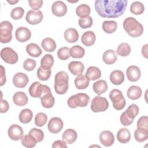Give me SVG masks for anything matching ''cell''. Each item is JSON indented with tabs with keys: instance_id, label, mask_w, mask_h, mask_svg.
Here are the masks:
<instances>
[{
	"instance_id": "6da1fadb",
	"label": "cell",
	"mask_w": 148,
	"mask_h": 148,
	"mask_svg": "<svg viewBox=\"0 0 148 148\" xmlns=\"http://www.w3.org/2000/svg\"><path fill=\"white\" fill-rule=\"evenodd\" d=\"M95 9L103 18H117L121 16L127 6L126 0H97Z\"/></svg>"
},
{
	"instance_id": "7a4b0ae2",
	"label": "cell",
	"mask_w": 148,
	"mask_h": 148,
	"mask_svg": "<svg viewBox=\"0 0 148 148\" xmlns=\"http://www.w3.org/2000/svg\"><path fill=\"white\" fill-rule=\"evenodd\" d=\"M123 28L127 34L133 38L139 37L143 32V25L132 17H128L124 20Z\"/></svg>"
},
{
	"instance_id": "3957f363",
	"label": "cell",
	"mask_w": 148,
	"mask_h": 148,
	"mask_svg": "<svg viewBox=\"0 0 148 148\" xmlns=\"http://www.w3.org/2000/svg\"><path fill=\"white\" fill-rule=\"evenodd\" d=\"M69 87V76L66 72L60 71L54 77V88L56 92L60 95L64 94Z\"/></svg>"
},
{
	"instance_id": "277c9868",
	"label": "cell",
	"mask_w": 148,
	"mask_h": 148,
	"mask_svg": "<svg viewBox=\"0 0 148 148\" xmlns=\"http://www.w3.org/2000/svg\"><path fill=\"white\" fill-rule=\"evenodd\" d=\"M90 101V97L85 93H77L70 97L67 104L71 108H76L77 107H86Z\"/></svg>"
},
{
	"instance_id": "5b68a950",
	"label": "cell",
	"mask_w": 148,
	"mask_h": 148,
	"mask_svg": "<svg viewBox=\"0 0 148 148\" xmlns=\"http://www.w3.org/2000/svg\"><path fill=\"white\" fill-rule=\"evenodd\" d=\"M109 98L112 102L113 108L117 110L124 108L126 101L122 92L119 89H113L109 92Z\"/></svg>"
},
{
	"instance_id": "8992f818",
	"label": "cell",
	"mask_w": 148,
	"mask_h": 148,
	"mask_svg": "<svg viewBox=\"0 0 148 148\" xmlns=\"http://www.w3.org/2000/svg\"><path fill=\"white\" fill-rule=\"evenodd\" d=\"M12 24L8 21H3L0 24V42L2 43H7L12 39Z\"/></svg>"
},
{
	"instance_id": "52a82bcc",
	"label": "cell",
	"mask_w": 148,
	"mask_h": 148,
	"mask_svg": "<svg viewBox=\"0 0 148 148\" xmlns=\"http://www.w3.org/2000/svg\"><path fill=\"white\" fill-rule=\"evenodd\" d=\"M109 108V102L106 98L101 96L95 97L91 103V109L94 113L106 111Z\"/></svg>"
},
{
	"instance_id": "ba28073f",
	"label": "cell",
	"mask_w": 148,
	"mask_h": 148,
	"mask_svg": "<svg viewBox=\"0 0 148 148\" xmlns=\"http://www.w3.org/2000/svg\"><path fill=\"white\" fill-rule=\"evenodd\" d=\"M1 57L7 64H14L18 60L17 53L10 47H4L1 51Z\"/></svg>"
},
{
	"instance_id": "9c48e42d",
	"label": "cell",
	"mask_w": 148,
	"mask_h": 148,
	"mask_svg": "<svg viewBox=\"0 0 148 148\" xmlns=\"http://www.w3.org/2000/svg\"><path fill=\"white\" fill-rule=\"evenodd\" d=\"M43 13L40 10H30L25 16L27 22L32 25L39 24L43 20Z\"/></svg>"
},
{
	"instance_id": "30bf717a",
	"label": "cell",
	"mask_w": 148,
	"mask_h": 148,
	"mask_svg": "<svg viewBox=\"0 0 148 148\" xmlns=\"http://www.w3.org/2000/svg\"><path fill=\"white\" fill-rule=\"evenodd\" d=\"M64 125L63 121L58 117L51 118L47 125V128L50 132L52 134L59 133L62 129Z\"/></svg>"
},
{
	"instance_id": "8fae6325",
	"label": "cell",
	"mask_w": 148,
	"mask_h": 148,
	"mask_svg": "<svg viewBox=\"0 0 148 148\" xmlns=\"http://www.w3.org/2000/svg\"><path fill=\"white\" fill-rule=\"evenodd\" d=\"M8 134L10 139L13 140H18L23 138L24 131L20 125L12 124L8 129Z\"/></svg>"
},
{
	"instance_id": "7c38bea8",
	"label": "cell",
	"mask_w": 148,
	"mask_h": 148,
	"mask_svg": "<svg viewBox=\"0 0 148 148\" xmlns=\"http://www.w3.org/2000/svg\"><path fill=\"white\" fill-rule=\"evenodd\" d=\"M51 11L54 15L57 17H62L66 14L67 12V6L64 2L57 1L53 3Z\"/></svg>"
},
{
	"instance_id": "4fadbf2b",
	"label": "cell",
	"mask_w": 148,
	"mask_h": 148,
	"mask_svg": "<svg viewBox=\"0 0 148 148\" xmlns=\"http://www.w3.org/2000/svg\"><path fill=\"white\" fill-rule=\"evenodd\" d=\"M29 82L27 75L22 72L16 73L13 77V83L14 86L17 88L25 87Z\"/></svg>"
},
{
	"instance_id": "5bb4252c",
	"label": "cell",
	"mask_w": 148,
	"mask_h": 148,
	"mask_svg": "<svg viewBox=\"0 0 148 148\" xmlns=\"http://www.w3.org/2000/svg\"><path fill=\"white\" fill-rule=\"evenodd\" d=\"M15 36L18 42H25L31 38V33L28 28L24 27H20L16 29Z\"/></svg>"
},
{
	"instance_id": "9a60e30c",
	"label": "cell",
	"mask_w": 148,
	"mask_h": 148,
	"mask_svg": "<svg viewBox=\"0 0 148 148\" xmlns=\"http://www.w3.org/2000/svg\"><path fill=\"white\" fill-rule=\"evenodd\" d=\"M99 140L103 146L109 147L114 143V136L112 132L105 130L100 133Z\"/></svg>"
},
{
	"instance_id": "2e32d148",
	"label": "cell",
	"mask_w": 148,
	"mask_h": 148,
	"mask_svg": "<svg viewBox=\"0 0 148 148\" xmlns=\"http://www.w3.org/2000/svg\"><path fill=\"white\" fill-rule=\"evenodd\" d=\"M126 75L127 79L130 82H137L140 77L141 72L138 66L131 65L127 69Z\"/></svg>"
},
{
	"instance_id": "e0dca14e",
	"label": "cell",
	"mask_w": 148,
	"mask_h": 148,
	"mask_svg": "<svg viewBox=\"0 0 148 148\" xmlns=\"http://www.w3.org/2000/svg\"><path fill=\"white\" fill-rule=\"evenodd\" d=\"M68 69L75 76L81 75L84 69V66L83 64L80 61H71L68 65Z\"/></svg>"
},
{
	"instance_id": "ac0fdd59",
	"label": "cell",
	"mask_w": 148,
	"mask_h": 148,
	"mask_svg": "<svg viewBox=\"0 0 148 148\" xmlns=\"http://www.w3.org/2000/svg\"><path fill=\"white\" fill-rule=\"evenodd\" d=\"M13 101L17 106H23L27 104L28 98L25 92L23 91H18L13 95Z\"/></svg>"
},
{
	"instance_id": "d6986e66",
	"label": "cell",
	"mask_w": 148,
	"mask_h": 148,
	"mask_svg": "<svg viewBox=\"0 0 148 148\" xmlns=\"http://www.w3.org/2000/svg\"><path fill=\"white\" fill-rule=\"evenodd\" d=\"M64 36L67 42L72 43L77 41L79 35L76 29L73 28H69L65 31Z\"/></svg>"
},
{
	"instance_id": "ffe728a7",
	"label": "cell",
	"mask_w": 148,
	"mask_h": 148,
	"mask_svg": "<svg viewBox=\"0 0 148 148\" xmlns=\"http://www.w3.org/2000/svg\"><path fill=\"white\" fill-rule=\"evenodd\" d=\"M77 138L76 132L71 128L66 130L62 135V140L67 144H72L74 143Z\"/></svg>"
},
{
	"instance_id": "44dd1931",
	"label": "cell",
	"mask_w": 148,
	"mask_h": 148,
	"mask_svg": "<svg viewBox=\"0 0 148 148\" xmlns=\"http://www.w3.org/2000/svg\"><path fill=\"white\" fill-rule=\"evenodd\" d=\"M96 36L94 32L88 31L84 32L81 38L82 43L86 46H91L94 44Z\"/></svg>"
},
{
	"instance_id": "7402d4cb",
	"label": "cell",
	"mask_w": 148,
	"mask_h": 148,
	"mask_svg": "<svg viewBox=\"0 0 148 148\" xmlns=\"http://www.w3.org/2000/svg\"><path fill=\"white\" fill-rule=\"evenodd\" d=\"M111 83L114 85H120L124 80V75L121 71L114 70L112 71L109 76Z\"/></svg>"
},
{
	"instance_id": "603a6c76",
	"label": "cell",
	"mask_w": 148,
	"mask_h": 148,
	"mask_svg": "<svg viewBox=\"0 0 148 148\" xmlns=\"http://www.w3.org/2000/svg\"><path fill=\"white\" fill-rule=\"evenodd\" d=\"M102 58L105 63L108 65H111L116 62L117 60V56L114 50L109 49L103 53Z\"/></svg>"
},
{
	"instance_id": "cb8c5ba5",
	"label": "cell",
	"mask_w": 148,
	"mask_h": 148,
	"mask_svg": "<svg viewBox=\"0 0 148 148\" xmlns=\"http://www.w3.org/2000/svg\"><path fill=\"white\" fill-rule=\"evenodd\" d=\"M142 94V89L137 86H131L128 89L127 95L128 98L132 100H136L140 98Z\"/></svg>"
},
{
	"instance_id": "d4e9b609",
	"label": "cell",
	"mask_w": 148,
	"mask_h": 148,
	"mask_svg": "<svg viewBox=\"0 0 148 148\" xmlns=\"http://www.w3.org/2000/svg\"><path fill=\"white\" fill-rule=\"evenodd\" d=\"M101 72L100 69L94 66L88 67L86 73V76L89 80H95L101 77Z\"/></svg>"
},
{
	"instance_id": "484cf974",
	"label": "cell",
	"mask_w": 148,
	"mask_h": 148,
	"mask_svg": "<svg viewBox=\"0 0 148 148\" xmlns=\"http://www.w3.org/2000/svg\"><path fill=\"white\" fill-rule=\"evenodd\" d=\"M117 139L121 143H127L131 139V133L126 128L119 130L117 134Z\"/></svg>"
},
{
	"instance_id": "4316f807",
	"label": "cell",
	"mask_w": 148,
	"mask_h": 148,
	"mask_svg": "<svg viewBox=\"0 0 148 148\" xmlns=\"http://www.w3.org/2000/svg\"><path fill=\"white\" fill-rule=\"evenodd\" d=\"M108 84L104 80H99L95 83L92 85V88L95 93L98 95H101L105 92L108 90Z\"/></svg>"
},
{
	"instance_id": "83f0119b",
	"label": "cell",
	"mask_w": 148,
	"mask_h": 148,
	"mask_svg": "<svg viewBox=\"0 0 148 148\" xmlns=\"http://www.w3.org/2000/svg\"><path fill=\"white\" fill-rule=\"evenodd\" d=\"M75 87L79 90L86 89L88 87L90 83V80L87 79L86 75H79L75 79Z\"/></svg>"
},
{
	"instance_id": "f1b7e54d",
	"label": "cell",
	"mask_w": 148,
	"mask_h": 148,
	"mask_svg": "<svg viewBox=\"0 0 148 148\" xmlns=\"http://www.w3.org/2000/svg\"><path fill=\"white\" fill-rule=\"evenodd\" d=\"M26 51L29 56L33 57H39L42 53V51L40 47L37 44L33 43L27 45Z\"/></svg>"
},
{
	"instance_id": "f546056e",
	"label": "cell",
	"mask_w": 148,
	"mask_h": 148,
	"mask_svg": "<svg viewBox=\"0 0 148 148\" xmlns=\"http://www.w3.org/2000/svg\"><path fill=\"white\" fill-rule=\"evenodd\" d=\"M40 99L41 104L43 108L47 109L51 108L54 105L55 99L51 92H49L44 95Z\"/></svg>"
},
{
	"instance_id": "4dcf8cb0",
	"label": "cell",
	"mask_w": 148,
	"mask_h": 148,
	"mask_svg": "<svg viewBox=\"0 0 148 148\" xmlns=\"http://www.w3.org/2000/svg\"><path fill=\"white\" fill-rule=\"evenodd\" d=\"M41 46L43 49L47 52H53L56 49V42L50 38H46L43 39Z\"/></svg>"
},
{
	"instance_id": "1f68e13d",
	"label": "cell",
	"mask_w": 148,
	"mask_h": 148,
	"mask_svg": "<svg viewBox=\"0 0 148 148\" xmlns=\"http://www.w3.org/2000/svg\"><path fill=\"white\" fill-rule=\"evenodd\" d=\"M37 76L40 80L42 81H46L47 80L51 74V68L43 67V66H39L37 70Z\"/></svg>"
},
{
	"instance_id": "d6a6232c",
	"label": "cell",
	"mask_w": 148,
	"mask_h": 148,
	"mask_svg": "<svg viewBox=\"0 0 148 148\" xmlns=\"http://www.w3.org/2000/svg\"><path fill=\"white\" fill-rule=\"evenodd\" d=\"M33 113L29 109H24L19 114V120L21 123H29L32 119Z\"/></svg>"
},
{
	"instance_id": "836d02e7",
	"label": "cell",
	"mask_w": 148,
	"mask_h": 148,
	"mask_svg": "<svg viewBox=\"0 0 148 148\" xmlns=\"http://www.w3.org/2000/svg\"><path fill=\"white\" fill-rule=\"evenodd\" d=\"M69 54L73 58H81L84 56L85 50L82 46L75 45L70 49Z\"/></svg>"
},
{
	"instance_id": "e575fe53",
	"label": "cell",
	"mask_w": 148,
	"mask_h": 148,
	"mask_svg": "<svg viewBox=\"0 0 148 148\" xmlns=\"http://www.w3.org/2000/svg\"><path fill=\"white\" fill-rule=\"evenodd\" d=\"M117 28V23L113 20L104 21L102 23V29L106 34H112Z\"/></svg>"
},
{
	"instance_id": "d590c367",
	"label": "cell",
	"mask_w": 148,
	"mask_h": 148,
	"mask_svg": "<svg viewBox=\"0 0 148 148\" xmlns=\"http://www.w3.org/2000/svg\"><path fill=\"white\" fill-rule=\"evenodd\" d=\"M134 138L138 142H143L148 138V130L138 128L134 132Z\"/></svg>"
},
{
	"instance_id": "8d00e7d4",
	"label": "cell",
	"mask_w": 148,
	"mask_h": 148,
	"mask_svg": "<svg viewBox=\"0 0 148 148\" xmlns=\"http://www.w3.org/2000/svg\"><path fill=\"white\" fill-rule=\"evenodd\" d=\"M91 12V9L88 5L81 4L77 6L76 9V13L77 16L80 18L88 16Z\"/></svg>"
},
{
	"instance_id": "74e56055",
	"label": "cell",
	"mask_w": 148,
	"mask_h": 148,
	"mask_svg": "<svg viewBox=\"0 0 148 148\" xmlns=\"http://www.w3.org/2000/svg\"><path fill=\"white\" fill-rule=\"evenodd\" d=\"M21 143L26 147L32 148L35 147L38 142L32 135L28 134V135H25L23 136L21 139Z\"/></svg>"
},
{
	"instance_id": "f35d334b",
	"label": "cell",
	"mask_w": 148,
	"mask_h": 148,
	"mask_svg": "<svg viewBox=\"0 0 148 148\" xmlns=\"http://www.w3.org/2000/svg\"><path fill=\"white\" fill-rule=\"evenodd\" d=\"M131 12L135 15H140L145 11V7L142 3L139 1L132 2L130 6Z\"/></svg>"
},
{
	"instance_id": "ab89813d",
	"label": "cell",
	"mask_w": 148,
	"mask_h": 148,
	"mask_svg": "<svg viewBox=\"0 0 148 148\" xmlns=\"http://www.w3.org/2000/svg\"><path fill=\"white\" fill-rule=\"evenodd\" d=\"M131 51V47L127 43H122L119 45L116 53L120 56L126 57L130 54Z\"/></svg>"
},
{
	"instance_id": "60d3db41",
	"label": "cell",
	"mask_w": 148,
	"mask_h": 148,
	"mask_svg": "<svg viewBox=\"0 0 148 148\" xmlns=\"http://www.w3.org/2000/svg\"><path fill=\"white\" fill-rule=\"evenodd\" d=\"M139 109L138 106L136 104L133 103L128 107L125 111V113L130 119L134 120L139 113Z\"/></svg>"
},
{
	"instance_id": "b9f144b4",
	"label": "cell",
	"mask_w": 148,
	"mask_h": 148,
	"mask_svg": "<svg viewBox=\"0 0 148 148\" xmlns=\"http://www.w3.org/2000/svg\"><path fill=\"white\" fill-rule=\"evenodd\" d=\"M47 116L43 112H39L37 113L35 117V124L36 125L39 127H43L47 123Z\"/></svg>"
},
{
	"instance_id": "7bdbcfd3",
	"label": "cell",
	"mask_w": 148,
	"mask_h": 148,
	"mask_svg": "<svg viewBox=\"0 0 148 148\" xmlns=\"http://www.w3.org/2000/svg\"><path fill=\"white\" fill-rule=\"evenodd\" d=\"M54 58L52 55L50 54H45L41 59L40 66L51 68L54 64Z\"/></svg>"
},
{
	"instance_id": "ee69618b",
	"label": "cell",
	"mask_w": 148,
	"mask_h": 148,
	"mask_svg": "<svg viewBox=\"0 0 148 148\" xmlns=\"http://www.w3.org/2000/svg\"><path fill=\"white\" fill-rule=\"evenodd\" d=\"M29 134L32 135L36 139L37 142H40L42 141L44 138L43 131L38 128H32L29 131Z\"/></svg>"
},
{
	"instance_id": "f6af8a7d",
	"label": "cell",
	"mask_w": 148,
	"mask_h": 148,
	"mask_svg": "<svg viewBox=\"0 0 148 148\" xmlns=\"http://www.w3.org/2000/svg\"><path fill=\"white\" fill-rule=\"evenodd\" d=\"M92 23H93L92 18H91V17L89 16L85 17L80 18L78 21V24L79 26L83 29L90 28L92 26Z\"/></svg>"
},
{
	"instance_id": "bcb514c9",
	"label": "cell",
	"mask_w": 148,
	"mask_h": 148,
	"mask_svg": "<svg viewBox=\"0 0 148 148\" xmlns=\"http://www.w3.org/2000/svg\"><path fill=\"white\" fill-rule=\"evenodd\" d=\"M24 13V10L21 7H16L12 10L10 16L14 20H19L23 17Z\"/></svg>"
},
{
	"instance_id": "7dc6e473",
	"label": "cell",
	"mask_w": 148,
	"mask_h": 148,
	"mask_svg": "<svg viewBox=\"0 0 148 148\" xmlns=\"http://www.w3.org/2000/svg\"><path fill=\"white\" fill-rule=\"evenodd\" d=\"M70 49L67 47H63L58 49L57 51L58 57L61 60H66L70 57L69 54Z\"/></svg>"
},
{
	"instance_id": "c3c4849f",
	"label": "cell",
	"mask_w": 148,
	"mask_h": 148,
	"mask_svg": "<svg viewBox=\"0 0 148 148\" xmlns=\"http://www.w3.org/2000/svg\"><path fill=\"white\" fill-rule=\"evenodd\" d=\"M36 65V61L31 58H28L25 60L23 62V68L27 71H33Z\"/></svg>"
},
{
	"instance_id": "681fc988",
	"label": "cell",
	"mask_w": 148,
	"mask_h": 148,
	"mask_svg": "<svg viewBox=\"0 0 148 148\" xmlns=\"http://www.w3.org/2000/svg\"><path fill=\"white\" fill-rule=\"evenodd\" d=\"M148 117L146 116H142L137 121V128L148 130Z\"/></svg>"
},
{
	"instance_id": "f907efd6",
	"label": "cell",
	"mask_w": 148,
	"mask_h": 148,
	"mask_svg": "<svg viewBox=\"0 0 148 148\" xmlns=\"http://www.w3.org/2000/svg\"><path fill=\"white\" fill-rule=\"evenodd\" d=\"M39 84H40V83L39 82H35L30 86L29 88V93L32 97L37 98L36 91L38 87Z\"/></svg>"
},
{
	"instance_id": "816d5d0a",
	"label": "cell",
	"mask_w": 148,
	"mask_h": 148,
	"mask_svg": "<svg viewBox=\"0 0 148 148\" xmlns=\"http://www.w3.org/2000/svg\"><path fill=\"white\" fill-rule=\"evenodd\" d=\"M120 122L122 124V125H123L124 126H128V125H131L133 123V121H134V120L130 119L127 116L125 112L122 113V114L120 116Z\"/></svg>"
},
{
	"instance_id": "f5cc1de1",
	"label": "cell",
	"mask_w": 148,
	"mask_h": 148,
	"mask_svg": "<svg viewBox=\"0 0 148 148\" xmlns=\"http://www.w3.org/2000/svg\"><path fill=\"white\" fill-rule=\"evenodd\" d=\"M43 1L42 0H29L28 3L30 7L33 9V10H39L42 5Z\"/></svg>"
},
{
	"instance_id": "db71d44e",
	"label": "cell",
	"mask_w": 148,
	"mask_h": 148,
	"mask_svg": "<svg viewBox=\"0 0 148 148\" xmlns=\"http://www.w3.org/2000/svg\"><path fill=\"white\" fill-rule=\"evenodd\" d=\"M9 109V105L7 101L5 99H2V98L1 99V110L0 112L1 113H6L8 111Z\"/></svg>"
},
{
	"instance_id": "11a10c76",
	"label": "cell",
	"mask_w": 148,
	"mask_h": 148,
	"mask_svg": "<svg viewBox=\"0 0 148 148\" xmlns=\"http://www.w3.org/2000/svg\"><path fill=\"white\" fill-rule=\"evenodd\" d=\"M57 147L67 148V145H66V143L64 140H57L54 142L52 145V148H57Z\"/></svg>"
},
{
	"instance_id": "9f6ffc18",
	"label": "cell",
	"mask_w": 148,
	"mask_h": 148,
	"mask_svg": "<svg viewBox=\"0 0 148 148\" xmlns=\"http://www.w3.org/2000/svg\"><path fill=\"white\" fill-rule=\"evenodd\" d=\"M1 83H0V86H2L4 84H5L6 81V75H5V70L3 68V66H1Z\"/></svg>"
},
{
	"instance_id": "6f0895ef",
	"label": "cell",
	"mask_w": 148,
	"mask_h": 148,
	"mask_svg": "<svg viewBox=\"0 0 148 148\" xmlns=\"http://www.w3.org/2000/svg\"><path fill=\"white\" fill-rule=\"evenodd\" d=\"M147 46L148 45L146 44L142 48V54L146 58H147Z\"/></svg>"
},
{
	"instance_id": "680465c9",
	"label": "cell",
	"mask_w": 148,
	"mask_h": 148,
	"mask_svg": "<svg viewBox=\"0 0 148 148\" xmlns=\"http://www.w3.org/2000/svg\"><path fill=\"white\" fill-rule=\"evenodd\" d=\"M7 2L9 3H10L11 5H14L16 3H17L18 2V0H17V1H7Z\"/></svg>"
}]
</instances>
